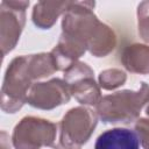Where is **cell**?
Instances as JSON below:
<instances>
[{
    "label": "cell",
    "mask_w": 149,
    "mask_h": 149,
    "mask_svg": "<svg viewBox=\"0 0 149 149\" xmlns=\"http://www.w3.org/2000/svg\"><path fill=\"white\" fill-rule=\"evenodd\" d=\"M57 125L50 120L28 115L14 127L12 144L14 149H42L55 147Z\"/></svg>",
    "instance_id": "cell-4"
},
{
    "label": "cell",
    "mask_w": 149,
    "mask_h": 149,
    "mask_svg": "<svg viewBox=\"0 0 149 149\" xmlns=\"http://www.w3.org/2000/svg\"><path fill=\"white\" fill-rule=\"evenodd\" d=\"M134 130L143 149H149V118H140L134 125Z\"/></svg>",
    "instance_id": "cell-14"
},
{
    "label": "cell",
    "mask_w": 149,
    "mask_h": 149,
    "mask_svg": "<svg viewBox=\"0 0 149 149\" xmlns=\"http://www.w3.org/2000/svg\"><path fill=\"white\" fill-rule=\"evenodd\" d=\"M94 149H140V140L135 130L112 128L98 136Z\"/></svg>",
    "instance_id": "cell-8"
},
{
    "label": "cell",
    "mask_w": 149,
    "mask_h": 149,
    "mask_svg": "<svg viewBox=\"0 0 149 149\" xmlns=\"http://www.w3.org/2000/svg\"><path fill=\"white\" fill-rule=\"evenodd\" d=\"M28 55L13 58L8 64L1 86V109L16 113L27 104L29 88L34 84L28 73Z\"/></svg>",
    "instance_id": "cell-3"
},
{
    "label": "cell",
    "mask_w": 149,
    "mask_h": 149,
    "mask_svg": "<svg viewBox=\"0 0 149 149\" xmlns=\"http://www.w3.org/2000/svg\"><path fill=\"white\" fill-rule=\"evenodd\" d=\"M63 79L70 87L71 95L84 106H97L101 99V90L94 79L88 64L76 62L64 71Z\"/></svg>",
    "instance_id": "cell-6"
},
{
    "label": "cell",
    "mask_w": 149,
    "mask_h": 149,
    "mask_svg": "<svg viewBox=\"0 0 149 149\" xmlns=\"http://www.w3.org/2000/svg\"><path fill=\"white\" fill-rule=\"evenodd\" d=\"M137 33L142 41L149 43V0L142 1L137 6Z\"/></svg>",
    "instance_id": "cell-13"
},
{
    "label": "cell",
    "mask_w": 149,
    "mask_h": 149,
    "mask_svg": "<svg viewBox=\"0 0 149 149\" xmlns=\"http://www.w3.org/2000/svg\"><path fill=\"white\" fill-rule=\"evenodd\" d=\"M29 1L2 0L0 2V49L5 57L17 44L26 24Z\"/></svg>",
    "instance_id": "cell-5"
},
{
    "label": "cell",
    "mask_w": 149,
    "mask_h": 149,
    "mask_svg": "<svg viewBox=\"0 0 149 149\" xmlns=\"http://www.w3.org/2000/svg\"><path fill=\"white\" fill-rule=\"evenodd\" d=\"M98 119L97 112L86 106L69 109L58 125L59 139L56 149H80L92 136Z\"/></svg>",
    "instance_id": "cell-2"
},
{
    "label": "cell",
    "mask_w": 149,
    "mask_h": 149,
    "mask_svg": "<svg viewBox=\"0 0 149 149\" xmlns=\"http://www.w3.org/2000/svg\"><path fill=\"white\" fill-rule=\"evenodd\" d=\"M146 113H147V115L149 116V92H148V97H147V102H146Z\"/></svg>",
    "instance_id": "cell-16"
},
{
    "label": "cell",
    "mask_w": 149,
    "mask_h": 149,
    "mask_svg": "<svg viewBox=\"0 0 149 149\" xmlns=\"http://www.w3.org/2000/svg\"><path fill=\"white\" fill-rule=\"evenodd\" d=\"M1 146H0V149H10V141H12V137H9L8 133L6 130H1Z\"/></svg>",
    "instance_id": "cell-15"
},
{
    "label": "cell",
    "mask_w": 149,
    "mask_h": 149,
    "mask_svg": "<svg viewBox=\"0 0 149 149\" xmlns=\"http://www.w3.org/2000/svg\"><path fill=\"white\" fill-rule=\"evenodd\" d=\"M149 85L141 83L139 90H121L101 97L95 106L98 118L104 123L129 125L140 118L146 106Z\"/></svg>",
    "instance_id": "cell-1"
},
{
    "label": "cell",
    "mask_w": 149,
    "mask_h": 149,
    "mask_svg": "<svg viewBox=\"0 0 149 149\" xmlns=\"http://www.w3.org/2000/svg\"><path fill=\"white\" fill-rule=\"evenodd\" d=\"M127 80V74L123 70L118 68H111L102 70L98 76V84L100 88L106 91H113L118 87L125 85Z\"/></svg>",
    "instance_id": "cell-12"
},
{
    "label": "cell",
    "mask_w": 149,
    "mask_h": 149,
    "mask_svg": "<svg viewBox=\"0 0 149 149\" xmlns=\"http://www.w3.org/2000/svg\"><path fill=\"white\" fill-rule=\"evenodd\" d=\"M70 87L64 79L52 78L47 81H36L29 88L27 104L34 108L50 111L68 104L71 99Z\"/></svg>",
    "instance_id": "cell-7"
},
{
    "label": "cell",
    "mask_w": 149,
    "mask_h": 149,
    "mask_svg": "<svg viewBox=\"0 0 149 149\" xmlns=\"http://www.w3.org/2000/svg\"><path fill=\"white\" fill-rule=\"evenodd\" d=\"M120 61L130 73L149 74V45L142 43L126 45L121 52Z\"/></svg>",
    "instance_id": "cell-10"
},
{
    "label": "cell",
    "mask_w": 149,
    "mask_h": 149,
    "mask_svg": "<svg viewBox=\"0 0 149 149\" xmlns=\"http://www.w3.org/2000/svg\"><path fill=\"white\" fill-rule=\"evenodd\" d=\"M27 69L29 77L34 83L44 79L47 77H50L51 74L58 71L51 52H40V54L28 55Z\"/></svg>",
    "instance_id": "cell-11"
},
{
    "label": "cell",
    "mask_w": 149,
    "mask_h": 149,
    "mask_svg": "<svg viewBox=\"0 0 149 149\" xmlns=\"http://www.w3.org/2000/svg\"><path fill=\"white\" fill-rule=\"evenodd\" d=\"M72 1H38L34 5L31 20L40 29H50L61 15L68 10Z\"/></svg>",
    "instance_id": "cell-9"
}]
</instances>
